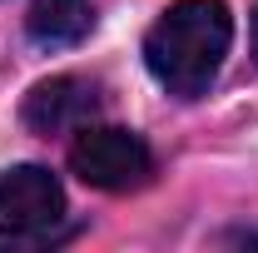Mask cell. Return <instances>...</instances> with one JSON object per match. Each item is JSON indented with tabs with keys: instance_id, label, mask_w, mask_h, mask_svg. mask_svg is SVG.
<instances>
[{
	"instance_id": "cell-1",
	"label": "cell",
	"mask_w": 258,
	"mask_h": 253,
	"mask_svg": "<svg viewBox=\"0 0 258 253\" xmlns=\"http://www.w3.org/2000/svg\"><path fill=\"white\" fill-rule=\"evenodd\" d=\"M233 40V15L224 0H179L144 35V65L169 95L199 99L219 80Z\"/></svg>"
},
{
	"instance_id": "cell-2",
	"label": "cell",
	"mask_w": 258,
	"mask_h": 253,
	"mask_svg": "<svg viewBox=\"0 0 258 253\" xmlns=\"http://www.w3.org/2000/svg\"><path fill=\"white\" fill-rule=\"evenodd\" d=\"M70 174L90 189L104 194H129V189H144L149 174H154V154L139 134L114 124H85L70 144Z\"/></svg>"
},
{
	"instance_id": "cell-3",
	"label": "cell",
	"mask_w": 258,
	"mask_h": 253,
	"mask_svg": "<svg viewBox=\"0 0 258 253\" xmlns=\"http://www.w3.org/2000/svg\"><path fill=\"white\" fill-rule=\"evenodd\" d=\"M64 219V189L40 164H15L0 174V233L35 238Z\"/></svg>"
},
{
	"instance_id": "cell-4",
	"label": "cell",
	"mask_w": 258,
	"mask_h": 253,
	"mask_svg": "<svg viewBox=\"0 0 258 253\" xmlns=\"http://www.w3.org/2000/svg\"><path fill=\"white\" fill-rule=\"evenodd\" d=\"M99 114V90L80 75H55V80H40L30 95H25V109L20 119L35 134H70V129H85Z\"/></svg>"
},
{
	"instance_id": "cell-5",
	"label": "cell",
	"mask_w": 258,
	"mask_h": 253,
	"mask_svg": "<svg viewBox=\"0 0 258 253\" xmlns=\"http://www.w3.org/2000/svg\"><path fill=\"white\" fill-rule=\"evenodd\" d=\"M90 30H95V5L90 0H35L30 15H25V35L45 50L80 45Z\"/></svg>"
},
{
	"instance_id": "cell-6",
	"label": "cell",
	"mask_w": 258,
	"mask_h": 253,
	"mask_svg": "<svg viewBox=\"0 0 258 253\" xmlns=\"http://www.w3.org/2000/svg\"><path fill=\"white\" fill-rule=\"evenodd\" d=\"M228 243H258V228H238V233H228Z\"/></svg>"
},
{
	"instance_id": "cell-7",
	"label": "cell",
	"mask_w": 258,
	"mask_h": 253,
	"mask_svg": "<svg viewBox=\"0 0 258 253\" xmlns=\"http://www.w3.org/2000/svg\"><path fill=\"white\" fill-rule=\"evenodd\" d=\"M253 55H258V10H253Z\"/></svg>"
}]
</instances>
